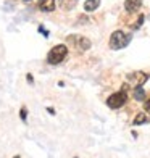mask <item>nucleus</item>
<instances>
[{"label": "nucleus", "instance_id": "nucleus-1", "mask_svg": "<svg viewBox=\"0 0 150 158\" xmlns=\"http://www.w3.org/2000/svg\"><path fill=\"white\" fill-rule=\"evenodd\" d=\"M131 42V34H126L124 31H115L110 35V48L119 50L129 45Z\"/></svg>", "mask_w": 150, "mask_h": 158}, {"label": "nucleus", "instance_id": "nucleus-2", "mask_svg": "<svg viewBox=\"0 0 150 158\" xmlns=\"http://www.w3.org/2000/svg\"><path fill=\"white\" fill-rule=\"evenodd\" d=\"M66 55H68V47L63 45V44H58L53 48H50L47 61H48V64H58L66 58Z\"/></svg>", "mask_w": 150, "mask_h": 158}, {"label": "nucleus", "instance_id": "nucleus-3", "mask_svg": "<svg viewBox=\"0 0 150 158\" xmlns=\"http://www.w3.org/2000/svg\"><path fill=\"white\" fill-rule=\"evenodd\" d=\"M126 102H127V94L124 92V89L119 90V92H115V94H111L106 98V105H108L111 110H118L121 106H124Z\"/></svg>", "mask_w": 150, "mask_h": 158}, {"label": "nucleus", "instance_id": "nucleus-4", "mask_svg": "<svg viewBox=\"0 0 150 158\" xmlns=\"http://www.w3.org/2000/svg\"><path fill=\"white\" fill-rule=\"evenodd\" d=\"M69 44H73L77 50H81V52H85V50H89L90 45H92V42L87 39V37H84V35H77V34H71L68 35V39H66Z\"/></svg>", "mask_w": 150, "mask_h": 158}, {"label": "nucleus", "instance_id": "nucleus-5", "mask_svg": "<svg viewBox=\"0 0 150 158\" xmlns=\"http://www.w3.org/2000/svg\"><path fill=\"white\" fill-rule=\"evenodd\" d=\"M148 77H150V76H148L147 73H144V71H132V73L127 74V81L132 82L135 87H137V85H142L144 82H147Z\"/></svg>", "mask_w": 150, "mask_h": 158}, {"label": "nucleus", "instance_id": "nucleus-6", "mask_svg": "<svg viewBox=\"0 0 150 158\" xmlns=\"http://www.w3.org/2000/svg\"><path fill=\"white\" fill-rule=\"evenodd\" d=\"M142 6V0H126L124 2V8L127 13H135Z\"/></svg>", "mask_w": 150, "mask_h": 158}, {"label": "nucleus", "instance_id": "nucleus-7", "mask_svg": "<svg viewBox=\"0 0 150 158\" xmlns=\"http://www.w3.org/2000/svg\"><path fill=\"white\" fill-rule=\"evenodd\" d=\"M39 8L42 11H53L55 8V0H39Z\"/></svg>", "mask_w": 150, "mask_h": 158}, {"label": "nucleus", "instance_id": "nucleus-8", "mask_svg": "<svg viewBox=\"0 0 150 158\" xmlns=\"http://www.w3.org/2000/svg\"><path fill=\"white\" fill-rule=\"evenodd\" d=\"M58 5L61 10H73L77 5V0H58Z\"/></svg>", "mask_w": 150, "mask_h": 158}, {"label": "nucleus", "instance_id": "nucleus-9", "mask_svg": "<svg viewBox=\"0 0 150 158\" xmlns=\"http://www.w3.org/2000/svg\"><path fill=\"white\" fill-rule=\"evenodd\" d=\"M100 5V0H85L84 3V10L85 11H95Z\"/></svg>", "mask_w": 150, "mask_h": 158}, {"label": "nucleus", "instance_id": "nucleus-10", "mask_svg": "<svg viewBox=\"0 0 150 158\" xmlns=\"http://www.w3.org/2000/svg\"><path fill=\"white\" fill-rule=\"evenodd\" d=\"M134 98L137 100V102H144L145 100V90L142 89V85L134 87Z\"/></svg>", "mask_w": 150, "mask_h": 158}, {"label": "nucleus", "instance_id": "nucleus-11", "mask_svg": "<svg viewBox=\"0 0 150 158\" xmlns=\"http://www.w3.org/2000/svg\"><path fill=\"white\" fill-rule=\"evenodd\" d=\"M145 123H148V118L145 116L144 113H139L137 116L134 118V121H132V124H134V126H139V124H145Z\"/></svg>", "mask_w": 150, "mask_h": 158}, {"label": "nucleus", "instance_id": "nucleus-12", "mask_svg": "<svg viewBox=\"0 0 150 158\" xmlns=\"http://www.w3.org/2000/svg\"><path fill=\"white\" fill-rule=\"evenodd\" d=\"M19 116H21V119H23V121H26V118H27V110L24 108V106H21V110H19Z\"/></svg>", "mask_w": 150, "mask_h": 158}, {"label": "nucleus", "instance_id": "nucleus-13", "mask_svg": "<svg viewBox=\"0 0 150 158\" xmlns=\"http://www.w3.org/2000/svg\"><path fill=\"white\" fill-rule=\"evenodd\" d=\"M144 108H145V111H148V113H150V98L144 102Z\"/></svg>", "mask_w": 150, "mask_h": 158}, {"label": "nucleus", "instance_id": "nucleus-14", "mask_svg": "<svg viewBox=\"0 0 150 158\" xmlns=\"http://www.w3.org/2000/svg\"><path fill=\"white\" fill-rule=\"evenodd\" d=\"M26 77H27V82H29V84H32V82H34V79H32V74H31V73L27 74Z\"/></svg>", "mask_w": 150, "mask_h": 158}, {"label": "nucleus", "instance_id": "nucleus-15", "mask_svg": "<svg viewBox=\"0 0 150 158\" xmlns=\"http://www.w3.org/2000/svg\"><path fill=\"white\" fill-rule=\"evenodd\" d=\"M39 31H40V32H42V34H44V35H48V32H47V31H45V29H42V27H40V29H39Z\"/></svg>", "mask_w": 150, "mask_h": 158}, {"label": "nucleus", "instance_id": "nucleus-16", "mask_svg": "<svg viewBox=\"0 0 150 158\" xmlns=\"http://www.w3.org/2000/svg\"><path fill=\"white\" fill-rule=\"evenodd\" d=\"M15 158H19V155H16V156H15Z\"/></svg>", "mask_w": 150, "mask_h": 158}, {"label": "nucleus", "instance_id": "nucleus-17", "mask_svg": "<svg viewBox=\"0 0 150 158\" xmlns=\"http://www.w3.org/2000/svg\"><path fill=\"white\" fill-rule=\"evenodd\" d=\"M24 2H29V0H24Z\"/></svg>", "mask_w": 150, "mask_h": 158}]
</instances>
